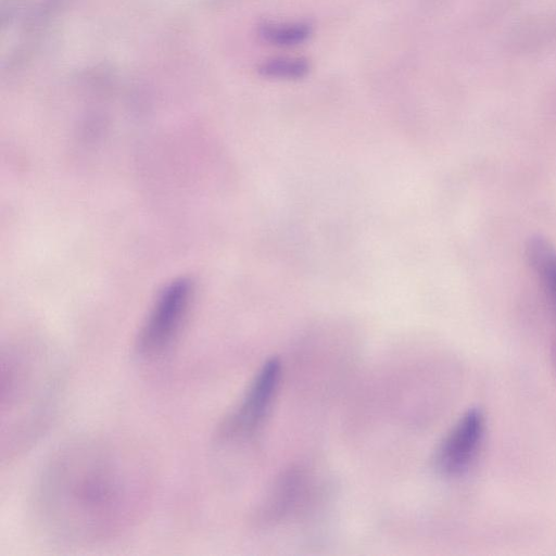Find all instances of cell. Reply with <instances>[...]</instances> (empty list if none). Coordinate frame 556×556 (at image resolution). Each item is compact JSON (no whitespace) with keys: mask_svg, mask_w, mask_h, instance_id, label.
<instances>
[{"mask_svg":"<svg viewBox=\"0 0 556 556\" xmlns=\"http://www.w3.org/2000/svg\"><path fill=\"white\" fill-rule=\"evenodd\" d=\"M1 456L11 459L42 433L53 415L62 388V370L53 352L39 345L2 350Z\"/></svg>","mask_w":556,"mask_h":556,"instance_id":"cell-2","label":"cell"},{"mask_svg":"<svg viewBox=\"0 0 556 556\" xmlns=\"http://www.w3.org/2000/svg\"><path fill=\"white\" fill-rule=\"evenodd\" d=\"M193 288L190 280H173L160 292L136 339V353L143 358L163 355L178 338L187 319Z\"/></svg>","mask_w":556,"mask_h":556,"instance_id":"cell-3","label":"cell"},{"mask_svg":"<svg viewBox=\"0 0 556 556\" xmlns=\"http://www.w3.org/2000/svg\"><path fill=\"white\" fill-rule=\"evenodd\" d=\"M485 430V419L480 409L467 410L440 443L435 455L437 470L447 477L462 475L475 460Z\"/></svg>","mask_w":556,"mask_h":556,"instance_id":"cell-5","label":"cell"},{"mask_svg":"<svg viewBox=\"0 0 556 556\" xmlns=\"http://www.w3.org/2000/svg\"><path fill=\"white\" fill-rule=\"evenodd\" d=\"M281 375L278 358L267 359L251 381L237 409L222 428L225 438H248L264 422L276 395Z\"/></svg>","mask_w":556,"mask_h":556,"instance_id":"cell-4","label":"cell"},{"mask_svg":"<svg viewBox=\"0 0 556 556\" xmlns=\"http://www.w3.org/2000/svg\"><path fill=\"white\" fill-rule=\"evenodd\" d=\"M311 70L307 59L302 56H273L257 66L261 76L269 79L298 80L304 78Z\"/></svg>","mask_w":556,"mask_h":556,"instance_id":"cell-8","label":"cell"},{"mask_svg":"<svg viewBox=\"0 0 556 556\" xmlns=\"http://www.w3.org/2000/svg\"><path fill=\"white\" fill-rule=\"evenodd\" d=\"M527 258L546 299L556 312V248L541 237L531 238Z\"/></svg>","mask_w":556,"mask_h":556,"instance_id":"cell-6","label":"cell"},{"mask_svg":"<svg viewBox=\"0 0 556 556\" xmlns=\"http://www.w3.org/2000/svg\"><path fill=\"white\" fill-rule=\"evenodd\" d=\"M151 494V470L135 447L85 435L67 441L47 459L33 504L48 535L87 545L128 531L147 510Z\"/></svg>","mask_w":556,"mask_h":556,"instance_id":"cell-1","label":"cell"},{"mask_svg":"<svg viewBox=\"0 0 556 556\" xmlns=\"http://www.w3.org/2000/svg\"><path fill=\"white\" fill-rule=\"evenodd\" d=\"M260 38L276 47H294L304 43L313 34L308 22H263L257 29Z\"/></svg>","mask_w":556,"mask_h":556,"instance_id":"cell-7","label":"cell"}]
</instances>
